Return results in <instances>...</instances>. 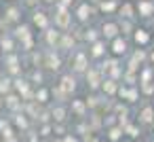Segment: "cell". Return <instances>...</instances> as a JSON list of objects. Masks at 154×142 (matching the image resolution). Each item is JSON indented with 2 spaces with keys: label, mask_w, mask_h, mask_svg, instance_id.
Instances as JSON below:
<instances>
[{
  "label": "cell",
  "mask_w": 154,
  "mask_h": 142,
  "mask_svg": "<svg viewBox=\"0 0 154 142\" xmlns=\"http://www.w3.org/2000/svg\"><path fill=\"white\" fill-rule=\"evenodd\" d=\"M87 81H89V85L95 89V87L101 83V70H97V68H87Z\"/></svg>",
  "instance_id": "10"
},
{
  "label": "cell",
  "mask_w": 154,
  "mask_h": 142,
  "mask_svg": "<svg viewBox=\"0 0 154 142\" xmlns=\"http://www.w3.org/2000/svg\"><path fill=\"white\" fill-rule=\"evenodd\" d=\"M74 43H76V40H74V36H72V34L61 32V34H59V40H57V47H59V49H72V47H74Z\"/></svg>",
  "instance_id": "12"
},
{
  "label": "cell",
  "mask_w": 154,
  "mask_h": 142,
  "mask_svg": "<svg viewBox=\"0 0 154 142\" xmlns=\"http://www.w3.org/2000/svg\"><path fill=\"white\" fill-rule=\"evenodd\" d=\"M87 66H89V57L82 53V51H78V53H74V62H72V68L76 70V72H87Z\"/></svg>",
  "instance_id": "6"
},
{
  "label": "cell",
  "mask_w": 154,
  "mask_h": 142,
  "mask_svg": "<svg viewBox=\"0 0 154 142\" xmlns=\"http://www.w3.org/2000/svg\"><path fill=\"white\" fill-rule=\"evenodd\" d=\"M133 40L137 45H148L150 43V32L143 30V28H137V30H133Z\"/></svg>",
  "instance_id": "11"
},
{
  "label": "cell",
  "mask_w": 154,
  "mask_h": 142,
  "mask_svg": "<svg viewBox=\"0 0 154 142\" xmlns=\"http://www.w3.org/2000/svg\"><path fill=\"white\" fill-rule=\"evenodd\" d=\"M118 30L122 32V34H133V19H122L120 24H118Z\"/></svg>",
  "instance_id": "20"
},
{
  "label": "cell",
  "mask_w": 154,
  "mask_h": 142,
  "mask_svg": "<svg viewBox=\"0 0 154 142\" xmlns=\"http://www.w3.org/2000/svg\"><path fill=\"white\" fill-rule=\"evenodd\" d=\"M120 95L122 98H129V102H135L137 100V91L135 89H120Z\"/></svg>",
  "instance_id": "23"
},
{
  "label": "cell",
  "mask_w": 154,
  "mask_h": 142,
  "mask_svg": "<svg viewBox=\"0 0 154 142\" xmlns=\"http://www.w3.org/2000/svg\"><path fill=\"white\" fill-rule=\"evenodd\" d=\"M11 87H13V85H11V79H2V81H0V93H2V91H5V93L11 91Z\"/></svg>",
  "instance_id": "27"
},
{
  "label": "cell",
  "mask_w": 154,
  "mask_h": 142,
  "mask_svg": "<svg viewBox=\"0 0 154 142\" xmlns=\"http://www.w3.org/2000/svg\"><path fill=\"white\" fill-rule=\"evenodd\" d=\"M127 40L122 38V36H116V38H112L110 40V49H112V53L114 55H125L127 53Z\"/></svg>",
  "instance_id": "5"
},
{
  "label": "cell",
  "mask_w": 154,
  "mask_h": 142,
  "mask_svg": "<svg viewBox=\"0 0 154 142\" xmlns=\"http://www.w3.org/2000/svg\"><path fill=\"white\" fill-rule=\"evenodd\" d=\"M127 131H129V136H133V138H135V136H139V134H137V129H135L133 125H127Z\"/></svg>",
  "instance_id": "33"
},
{
  "label": "cell",
  "mask_w": 154,
  "mask_h": 142,
  "mask_svg": "<svg viewBox=\"0 0 154 142\" xmlns=\"http://www.w3.org/2000/svg\"><path fill=\"white\" fill-rule=\"evenodd\" d=\"M150 62H152V64H154V51H152V53H150Z\"/></svg>",
  "instance_id": "36"
},
{
  "label": "cell",
  "mask_w": 154,
  "mask_h": 142,
  "mask_svg": "<svg viewBox=\"0 0 154 142\" xmlns=\"http://www.w3.org/2000/svg\"><path fill=\"white\" fill-rule=\"evenodd\" d=\"M63 115H66V112H63V108H57V110H53V117H55L57 121H63Z\"/></svg>",
  "instance_id": "30"
},
{
  "label": "cell",
  "mask_w": 154,
  "mask_h": 142,
  "mask_svg": "<svg viewBox=\"0 0 154 142\" xmlns=\"http://www.w3.org/2000/svg\"><path fill=\"white\" fill-rule=\"evenodd\" d=\"M152 142H154V140H152Z\"/></svg>",
  "instance_id": "40"
},
{
  "label": "cell",
  "mask_w": 154,
  "mask_h": 142,
  "mask_svg": "<svg viewBox=\"0 0 154 142\" xmlns=\"http://www.w3.org/2000/svg\"><path fill=\"white\" fill-rule=\"evenodd\" d=\"M85 40H89V43H95V40H99V32L97 30H87V34H85Z\"/></svg>",
  "instance_id": "24"
},
{
  "label": "cell",
  "mask_w": 154,
  "mask_h": 142,
  "mask_svg": "<svg viewBox=\"0 0 154 142\" xmlns=\"http://www.w3.org/2000/svg\"><path fill=\"white\" fill-rule=\"evenodd\" d=\"M91 17H93V9H91L87 2H85V5H80V7L76 9V19H78V21H82V24H85V21H89Z\"/></svg>",
  "instance_id": "7"
},
{
  "label": "cell",
  "mask_w": 154,
  "mask_h": 142,
  "mask_svg": "<svg viewBox=\"0 0 154 142\" xmlns=\"http://www.w3.org/2000/svg\"><path fill=\"white\" fill-rule=\"evenodd\" d=\"M150 81H152V68H143V70H141L139 83H150Z\"/></svg>",
  "instance_id": "26"
},
{
  "label": "cell",
  "mask_w": 154,
  "mask_h": 142,
  "mask_svg": "<svg viewBox=\"0 0 154 142\" xmlns=\"http://www.w3.org/2000/svg\"><path fill=\"white\" fill-rule=\"evenodd\" d=\"M118 138H120V129L118 127H112L110 129V140H118Z\"/></svg>",
  "instance_id": "29"
},
{
  "label": "cell",
  "mask_w": 154,
  "mask_h": 142,
  "mask_svg": "<svg viewBox=\"0 0 154 142\" xmlns=\"http://www.w3.org/2000/svg\"><path fill=\"white\" fill-rule=\"evenodd\" d=\"M30 36H32L30 26H26V24H23V26H17V28H15V38H19V43H21V40H26V38H30Z\"/></svg>",
  "instance_id": "17"
},
{
  "label": "cell",
  "mask_w": 154,
  "mask_h": 142,
  "mask_svg": "<svg viewBox=\"0 0 154 142\" xmlns=\"http://www.w3.org/2000/svg\"><path fill=\"white\" fill-rule=\"evenodd\" d=\"M57 2H59V5H63V7H72L74 0H57Z\"/></svg>",
  "instance_id": "34"
},
{
  "label": "cell",
  "mask_w": 154,
  "mask_h": 142,
  "mask_svg": "<svg viewBox=\"0 0 154 142\" xmlns=\"http://www.w3.org/2000/svg\"><path fill=\"white\" fill-rule=\"evenodd\" d=\"M15 89H17L19 93H28V81L17 79V81H15Z\"/></svg>",
  "instance_id": "25"
},
{
  "label": "cell",
  "mask_w": 154,
  "mask_h": 142,
  "mask_svg": "<svg viewBox=\"0 0 154 142\" xmlns=\"http://www.w3.org/2000/svg\"><path fill=\"white\" fill-rule=\"evenodd\" d=\"M36 100H38V102H45V100H47V89H40V91L36 93Z\"/></svg>",
  "instance_id": "31"
},
{
  "label": "cell",
  "mask_w": 154,
  "mask_h": 142,
  "mask_svg": "<svg viewBox=\"0 0 154 142\" xmlns=\"http://www.w3.org/2000/svg\"><path fill=\"white\" fill-rule=\"evenodd\" d=\"M59 87H61L66 93H72V91L76 89V79H74L72 74H63L61 81H59Z\"/></svg>",
  "instance_id": "9"
},
{
  "label": "cell",
  "mask_w": 154,
  "mask_h": 142,
  "mask_svg": "<svg viewBox=\"0 0 154 142\" xmlns=\"http://www.w3.org/2000/svg\"><path fill=\"white\" fill-rule=\"evenodd\" d=\"M47 66H49L51 70H57V68L61 66V60H59L53 51H49V53H47Z\"/></svg>",
  "instance_id": "18"
},
{
  "label": "cell",
  "mask_w": 154,
  "mask_h": 142,
  "mask_svg": "<svg viewBox=\"0 0 154 142\" xmlns=\"http://www.w3.org/2000/svg\"><path fill=\"white\" fill-rule=\"evenodd\" d=\"M19 13H21V9L19 7H9L7 11H5V19L7 21H11V24H17L21 17H19Z\"/></svg>",
  "instance_id": "15"
},
{
  "label": "cell",
  "mask_w": 154,
  "mask_h": 142,
  "mask_svg": "<svg viewBox=\"0 0 154 142\" xmlns=\"http://www.w3.org/2000/svg\"><path fill=\"white\" fill-rule=\"evenodd\" d=\"M45 32H47V45H49L51 49H55V47H57V40H59V34H61V32H55L53 28H47Z\"/></svg>",
  "instance_id": "16"
},
{
  "label": "cell",
  "mask_w": 154,
  "mask_h": 142,
  "mask_svg": "<svg viewBox=\"0 0 154 142\" xmlns=\"http://www.w3.org/2000/svg\"><path fill=\"white\" fill-rule=\"evenodd\" d=\"M7 104H9L11 108H15V106H17V98H15V95H9V98H7Z\"/></svg>",
  "instance_id": "32"
},
{
  "label": "cell",
  "mask_w": 154,
  "mask_h": 142,
  "mask_svg": "<svg viewBox=\"0 0 154 142\" xmlns=\"http://www.w3.org/2000/svg\"><path fill=\"white\" fill-rule=\"evenodd\" d=\"M101 83H103V91H106V93H110V95L116 93V81H114V79H106V81H101Z\"/></svg>",
  "instance_id": "21"
},
{
  "label": "cell",
  "mask_w": 154,
  "mask_h": 142,
  "mask_svg": "<svg viewBox=\"0 0 154 142\" xmlns=\"http://www.w3.org/2000/svg\"><path fill=\"white\" fill-rule=\"evenodd\" d=\"M89 55L91 57H103L106 55V43L99 38V40H95V43H91V51H89Z\"/></svg>",
  "instance_id": "8"
},
{
  "label": "cell",
  "mask_w": 154,
  "mask_h": 142,
  "mask_svg": "<svg viewBox=\"0 0 154 142\" xmlns=\"http://www.w3.org/2000/svg\"><path fill=\"white\" fill-rule=\"evenodd\" d=\"M139 85H141L143 93H152V91H154V85H152V81H150V83H139Z\"/></svg>",
  "instance_id": "28"
},
{
  "label": "cell",
  "mask_w": 154,
  "mask_h": 142,
  "mask_svg": "<svg viewBox=\"0 0 154 142\" xmlns=\"http://www.w3.org/2000/svg\"><path fill=\"white\" fill-rule=\"evenodd\" d=\"M101 36H103L106 40H112V38L120 36L118 24H116V21H103V26H101Z\"/></svg>",
  "instance_id": "3"
},
{
  "label": "cell",
  "mask_w": 154,
  "mask_h": 142,
  "mask_svg": "<svg viewBox=\"0 0 154 142\" xmlns=\"http://www.w3.org/2000/svg\"><path fill=\"white\" fill-rule=\"evenodd\" d=\"M135 9H137L139 17H152L154 15V0H139Z\"/></svg>",
  "instance_id": "4"
},
{
  "label": "cell",
  "mask_w": 154,
  "mask_h": 142,
  "mask_svg": "<svg viewBox=\"0 0 154 142\" xmlns=\"http://www.w3.org/2000/svg\"><path fill=\"white\" fill-rule=\"evenodd\" d=\"M139 121H141V123H152V121H154V110H152V106H146V108L139 112Z\"/></svg>",
  "instance_id": "19"
},
{
  "label": "cell",
  "mask_w": 154,
  "mask_h": 142,
  "mask_svg": "<svg viewBox=\"0 0 154 142\" xmlns=\"http://www.w3.org/2000/svg\"><path fill=\"white\" fill-rule=\"evenodd\" d=\"M32 24H34L38 30H47V28L51 26V15H49L47 11L34 9V13H32Z\"/></svg>",
  "instance_id": "2"
},
{
  "label": "cell",
  "mask_w": 154,
  "mask_h": 142,
  "mask_svg": "<svg viewBox=\"0 0 154 142\" xmlns=\"http://www.w3.org/2000/svg\"><path fill=\"white\" fill-rule=\"evenodd\" d=\"M118 13H120V19H133L135 17V7L131 2H125L118 7Z\"/></svg>",
  "instance_id": "14"
},
{
  "label": "cell",
  "mask_w": 154,
  "mask_h": 142,
  "mask_svg": "<svg viewBox=\"0 0 154 142\" xmlns=\"http://www.w3.org/2000/svg\"><path fill=\"white\" fill-rule=\"evenodd\" d=\"M55 5H57V7H55L53 21H55V26H57L59 30H68L70 24H72V13L68 11V7H63V5H59V2H55Z\"/></svg>",
  "instance_id": "1"
},
{
  "label": "cell",
  "mask_w": 154,
  "mask_h": 142,
  "mask_svg": "<svg viewBox=\"0 0 154 142\" xmlns=\"http://www.w3.org/2000/svg\"><path fill=\"white\" fill-rule=\"evenodd\" d=\"M0 47H2V51H5V53H11V51L15 49L13 38H9V36H7V38H2V40H0Z\"/></svg>",
  "instance_id": "22"
},
{
  "label": "cell",
  "mask_w": 154,
  "mask_h": 142,
  "mask_svg": "<svg viewBox=\"0 0 154 142\" xmlns=\"http://www.w3.org/2000/svg\"><path fill=\"white\" fill-rule=\"evenodd\" d=\"M120 7V2H118V0H101V2H99V11L101 13H114L116 9Z\"/></svg>",
  "instance_id": "13"
},
{
  "label": "cell",
  "mask_w": 154,
  "mask_h": 142,
  "mask_svg": "<svg viewBox=\"0 0 154 142\" xmlns=\"http://www.w3.org/2000/svg\"><path fill=\"white\" fill-rule=\"evenodd\" d=\"M0 106H2V102H0Z\"/></svg>",
  "instance_id": "38"
},
{
  "label": "cell",
  "mask_w": 154,
  "mask_h": 142,
  "mask_svg": "<svg viewBox=\"0 0 154 142\" xmlns=\"http://www.w3.org/2000/svg\"><path fill=\"white\" fill-rule=\"evenodd\" d=\"M0 15H2V13H0Z\"/></svg>",
  "instance_id": "39"
},
{
  "label": "cell",
  "mask_w": 154,
  "mask_h": 142,
  "mask_svg": "<svg viewBox=\"0 0 154 142\" xmlns=\"http://www.w3.org/2000/svg\"><path fill=\"white\" fill-rule=\"evenodd\" d=\"M95 2H101V0H95Z\"/></svg>",
  "instance_id": "37"
},
{
  "label": "cell",
  "mask_w": 154,
  "mask_h": 142,
  "mask_svg": "<svg viewBox=\"0 0 154 142\" xmlns=\"http://www.w3.org/2000/svg\"><path fill=\"white\" fill-rule=\"evenodd\" d=\"M42 2H49V5H55V2H57V0H42Z\"/></svg>",
  "instance_id": "35"
}]
</instances>
